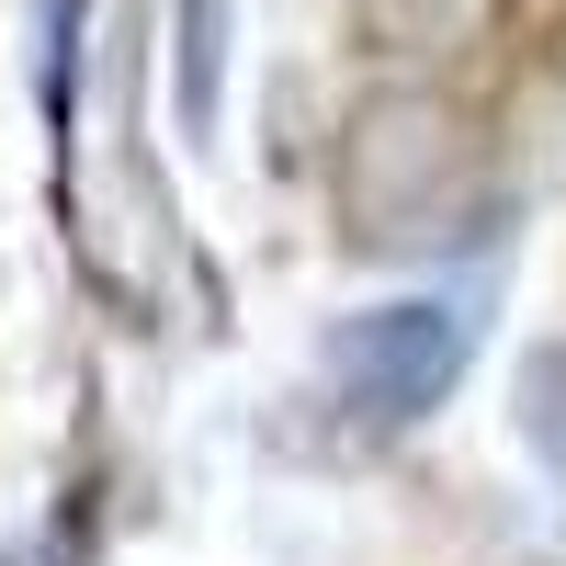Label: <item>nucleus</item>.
Here are the masks:
<instances>
[{
  "mask_svg": "<svg viewBox=\"0 0 566 566\" xmlns=\"http://www.w3.org/2000/svg\"><path fill=\"white\" fill-rule=\"evenodd\" d=\"M476 216H488V136H476V114H453L442 91H419V80L363 91L352 125H340V227H352V250L419 261V250H453Z\"/></svg>",
  "mask_w": 566,
  "mask_h": 566,
  "instance_id": "f257e3e1",
  "label": "nucleus"
},
{
  "mask_svg": "<svg viewBox=\"0 0 566 566\" xmlns=\"http://www.w3.org/2000/svg\"><path fill=\"white\" fill-rule=\"evenodd\" d=\"M464 363H476V328H464L453 306L408 295V306H363L328 328V386H340V408L363 419V431H408V419H431Z\"/></svg>",
  "mask_w": 566,
  "mask_h": 566,
  "instance_id": "f03ea898",
  "label": "nucleus"
},
{
  "mask_svg": "<svg viewBox=\"0 0 566 566\" xmlns=\"http://www.w3.org/2000/svg\"><path fill=\"white\" fill-rule=\"evenodd\" d=\"M499 12L510 0H352V45L386 69H442V57H476Z\"/></svg>",
  "mask_w": 566,
  "mask_h": 566,
  "instance_id": "7ed1b4c3",
  "label": "nucleus"
},
{
  "mask_svg": "<svg viewBox=\"0 0 566 566\" xmlns=\"http://www.w3.org/2000/svg\"><path fill=\"white\" fill-rule=\"evenodd\" d=\"M227 114V0H170V125L205 148Z\"/></svg>",
  "mask_w": 566,
  "mask_h": 566,
  "instance_id": "20e7f679",
  "label": "nucleus"
},
{
  "mask_svg": "<svg viewBox=\"0 0 566 566\" xmlns=\"http://www.w3.org/2000/svg\"><path fill=\"white\" fill-rule=\"evenodd\" d=\"M69 80H80V0H45V114L69 125Z\"/></svg>",
  "mask_w": 566,
  "mask_h": 566,
  "instance_id": "39448f33",
  "label": "nucleus"
},
{
  "mask_svg": "<svg viewBox=\"0 0 566 566\" xmlns=\"http://www.w3.org/2000/svg\"><path fill=\"white\" fill-rule=\"evenodd\" d=\"M555 386H566V352H555V363H533V374H522V397H533V408H544V397H555ZM555 464H566V408H555Z\"/></svg>",
  "mask_w": 566,
  "mask_h": 566,
  "instance_id": "423d86ee",
  "label": "nucleus"
}]
</instances>
